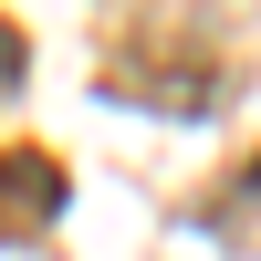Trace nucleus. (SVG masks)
<instances>
[{"label": "nucleus", "mask_w": 261, "mask_h": 261, "mask_svg": "<svg viewBox=\"0 0 261 261\" xmlns=\"http://www.w3.org/2000/svg\"><path fill=\"white\" fill-rule=\"evenodd\" d=\"M63 157L53 146H0V241H42L63 220Z\"/></svg>", "instance_id": "2"}, {"label": "nucleus", "mask_w": 261, "mask_h": 261, "mask_svg": "<svg viewBox=\"0 0 261 261\" xmlns=\"http://www.w3.org/2000/svg\"><path fill=\"white\" fill-rule=\"evenodd\" d=\"M11 73H21V32L0 21V84H11Z\"/></svg>", "instance_id": "3"}, {"label": "nucleus", "mask_w": 261, "mask_h": 261, "mask_svg": "<svg viewBox=\"0 0 261 261\" xmlns=\"http://www.w3.org/2000/svg\"><path fill=\"white\" fill-rule=\"evenodd\" d=\"M105 84L125 105H157V115H209L220 105V53L188 42V32H167V21H146V32L125 21L115 53H105Z\"/></svg>", "instance_id": "1"}]
</instances>
